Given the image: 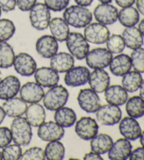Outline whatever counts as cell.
Masks as SVG:
<instances>
[{
	"instance_id": "obj_1",
	"label": "cell",
	"mask_w": 144,
	"mask_h": 160,
	"mask_svg": "<svg viewBox=\"0 0 144 160\" xmlns=\"http://www.w3.org/2000/svg\"><path fill=\"white\" fill-rule=\"evenodd\" d=\"M63 17L69 26L75 28H82L91 23L93 16L87 7L77 4L66 8Z\"/></svg>"
},
{
	"instance_id": "obj_2",
	"label": "cell",
	"mask_w": 144,
	"mask_h": 160,
	"mask_svg": "<svg viewBox=\"0 0 144 160\" xmlns=\"http://www.w3.org/2000/svg\"><path fill=\"white\" fill-rule=\"evenodd\" d=\"M12 140L20 146L28 145L32 138V131L30 124L26 118L19 117L12 121L11 124Z\"/></svg>"
},
{
	"instance_id": "obj_3",
	"label": "cell",
	"mask_w": 144,
	"mask_h": 160,
	"mask_svg": "<svg viewBox=\"0 0 144 160\" xmlns=\"http://www.w3.org/2000/svg\"><path fill=\"white\" fill-rule=\"evenodd\" d=\"M69 92L63 85H55L44 94L43 104L49 111H56L67 103Z\"/></svg>"
},
{
	"instance_id": "obj_4",
	"label": "cell",
	"mask_w": 144,
	"mask_h": 160,
	"mask_svg": "<svg viewBox=\"0 0 144 160\" xmlns=\"http://www.w3.org/2000/svg\"><path fill=\"white\" fill-rule=\"evenodd\" d=\"M65 41L70 54L77 59H84L89 52V44L84 35L79 32H70Z\"/></svg>"
},
{
	"instance_id": "obj_5",
	"label": "cell",
	"mask_w": 144,
	"mask_h": 160,
	"mask_svg": "<svg viewBox=\"0 0 144 160\" xmlns=\"http://www.w3.org/2000/svg\"><path fill=\"white\" fill-rule=\"evenodd\" d=\"M29 18L31 26L37 30H44L51 21L50 10L44 3H36L30 10Z\"/></svg>"
},
{
	"instance_id": "obj_6",
	"label": "cell",
	"mask_w": 144,
	"mask_h": 160,
	"mask_svg": "<svg viewBox=\"0 0 144 160\" xmlns=\"http://www.w3.org/2000/svg\"><path fill=\"white\" fill-rule=\"evenodd\" d=\"M86 63L92 69H103L109 66L113 59V54L106 48L93 49L86 56Z\"/></svg>"
},
{
	"instance_id": "obj_7",
	"label": "cell",
	"mask_w": 144,
	"mask_h": 160,
	"mask_svg": "<svg viewBox=\"0 0 144 160\" xmlns=\"http://www.w3.org/2000/svg\"><path fill=\"white\" fill-rule=\"evenodd\" d=\"M122 115V113L119 106L108 104L100 107L96 112V117L101 125L114 126L120 122Z\"/></svg>"
},
{
	"instance_id": "obj_8",
	"label": "cell",
	"mask_w": 144,
	"mask_h": 160,
	"mask_svg": "<svg viewBox=\"0 0 144 160\" xmlns=\"http://www.w3.org/2000/svg\"><path fill=\"white\" fill-rule=\"evenodd\" d=\"M84 36L88 42L94 45H103L110 36L108 27L100 23H89L85 27Z\"/></svg>"
},
{
	"instance_id": "obj_9",
	"label": "cell",
	"mask_w": 144,
	"mask_h": 160,
	"mask_svg": "<svg viewBox=\"0 0 144 160\" xmlns=\"http://www.w3.org/2000/svg\"><path fill=\"white\" fill-rule=\"evenodd\" d=\"M77 102L82 110L87 113H95L101 107V99L97 92L92 89L84 88L80 90Z\"/></svg>"
},
{
	"instance_id": "obj_10",
	"label": "cell",
	"mask_w": 144,
	"mask_h": 160,
	"mask_svg": "<svg viewBox=\"0 0 144 160\" xmlns=\"http://www.w3.org/2000/svg\"><path fill=\"white\" fill-rule=\"evenodd\" d=\"M65 130L60 125L54 121H44L39 126L37 136L43 141L51 142L59 140L64 136Z\"/></svg>"
},
{
	"instance_id": "obj_11",
	"label": "cell",
	"mask_w": 144,
	"mask_h": 160,
	"mask_svg": "<svg viewBox=\"0 0 144 160\" xmlns=\"http://www.w3.org/2000/svg\"><path fill=\"white\" fill-rule=\"evenodd\" d=\"M98 128L95 119L89 117H84L77 121L74 131L81 139L91 140L98 134Z\"/></svg>"
},
{
	"instance_id": "obj_12",
	"label": "cell",
	"mask_w": 144,
	"mask_h": 160,
	"mask_svg": "<svg viewBox=\"0 0 144 160\" xmlns=\"http://www.w3.org/2000/svg\"><path fill=\"white\" fill-rule=\"evenodd\" d=\"M93 14L98 23L105 26L115 23L118 18V10L112 4H101L96 7Z\"/></svg>"
},
{
	"instance_id": "obj_13",
	"label": "cell",
	"mask_w": 144,
	"mask_h": 160,
	"mask_svg": "<svg viewBox=\"0 0 144 160\" xmlns=\"http://www.w3.org/2000/svg\"><path fill=\"white\" fill-rule=\"evenodd\" d=\"M13 65L16 72L22 76H31L37 69V63L35 59L25 52L16 55Z\"/></svg>"
},
{
	"instance_id": "obj_14",
	"label": "cell",
	"mask_w": 144,
	"mask_h": 160,
	"mask_svg": "<svg viewBox=\"0 0 144 160\" xmlns=\"http://www.w3.org/2000/svg\"><path fill=\"white\" fill-rule=\"evenodd\" d=\"M90 76V71L85 67H75L66 72L65 83L69 87H79L87 84Z\"/></svg>"
},
{
	"instance_id": "obj_15",
	"label": "cell",
	"mask_w": 144,
	"mask_h": 160,
	"mask_svg": "<svg viewBox=\"0 0 144 160\" xmlns=\"http://www.w3.org/2000/svg\"><path fill=\"white\" fill-rule=\"evenodd\" d=\"M35 48L37 52L41 57L49 59L57 53L59 44L52 35H44L38 38Z\"/></svg>"
},
{
	"instance_id": "obj_16",
	"label": "cell",
	"mask_w": 144,
	"mask_h": 160,
	"mask_svg": "<svg viewBox=\"0 0 144 160\" xmlns=\"http://www.w3.org/2000/svg\"><path fill=\"white\" fill-rule=\"evenodd\" d=\"M20 96L26 103H37L42 100L44 91L42 87L35 82H27L20 88Z\"/></svg>"
},
{
	"instance_id": "obj_17",
	"label": "cell",
	"mask_w": 144,
	"mask_h": 160,
	"mask_svg": "<svg viewBox=\"0 0 144 160\" xmlns=\"http://www.w3.org/2000/svg\"><path fill=\"white\" fill-rule=\"evenodd\" d=\"M35 79L37 83L44 88H51L58 84L60 77L52 68L40 67L36 69Z\"/></svg>"
},
{
	"instance_id": "obj_18",
	"label": "cell",
	"mask_w": 144,
	"mask_h": 160,
	"mask_svg": "<svg viewBox=\"0 0 144 160\" xmlns=\"http://www.w3.org/2000/svg\"><path fill=\"white\" fill-rule=\"evenodd\" d=\"M119 130L124 138L132 141L139 138L142 132L139 123L136 118L130 117L122 118L119 125Z\"/></svg>"
},
{
	"instance_id": "obj_19",
	"label": "cell",
	"mask_w": 144,
	"mask_h": 160,
	"mask_svg": "<svg viewBox=\"0 0 144 160\" xmlns=\"http://www.w3.org/2000/svg\"><path fill=\"white\" fill-rule=\"evenodd\" d=\"M21 88V82L14 76H9L0 81V100H7L14 98Z\"/></svg>"
},
{
	"instance_id": "obj_20",
	"label": "cell",
	"mask_w": 144,
	"mask_h": 160,
	"mask_svg": "<svg viewBox=\"0 0 144 160\" xmlns=\"http://www.w3.org/2000/svg\"><path fill=\"white\" fill-rule=\"evenodd\" d=\"M88 82L91 89L97 93H102L108 88L110 78L109 74L106 71L98 68V69H94L93 72L90 73Z\"/></svg>"
},
{
	"instance_id": "obj_21",
	"label": "cell",
	"mask_w": 144,
	"mask_h": 160,
	"mask_svg": "<svg viewBox=\"0 0 144 160\" xmlns=\"http://www.w3.org/2000/svg\"><path fill=\"white\" fill-rule=\"evenodd\" d=\"M132 151V145L129 140L120 138L113 143L108 151V158L111 160H125Z\"/></svg>"
},
{
	"instance_id": "obj_22",
	"label": "cell",
	"mask_w": 144,
	"mask_h": 160,
	"mask_svg": "<svg viewBox=\"0 0 144 160\" xmlns=\"http://www.w3.org/2000/svg\"><path fill=\"white\" fill-rule=\"evenodd\" d=\"M74 57L70 53L59 52L51 57L50 66L58 73H66L74 67Z\"/></svg>"
},
{
	"instance_id": "obj_23",
	"label": "cell",
	"mask_w": 144,
	"mask_h": 160,
	"mask_svg": "<svg viewBox=\"0 0 144 160\" xmlns=\"http://www.w3.org/2000/svg\"><path fill=\"white\" fill-rule=\"evenodd\" d=\"M104 97L108 104L122 106L128 100V93L121 85H113L104 91Z\"/></svg>"
},
{
	"instance_id": "obj_24",
	"label": "cell",
	"mask_w": 144,
	"mask_h": 160,
	"mask_svg": "<svg viewBox=\"0 0 144 160\" xmlns=\"http://www.w3.org/2000/svg\"><path fill=\"white\" fill-rule=\"evenodd\" d=\"M110 71L115 76H123L132 67L131 58L125 54H120L113 58L110 63Z\"/></svg>"
},
{
	"instance_id": "obj_25",
	"label": "cell",
	"mask_w": 144,
	"mask_h": 160,
	"mask_svg": "<svg viewBox=\"0 0 144 160\" xmlns=\"http://www.w3.org/2000/svg\"><path fill=\"white\" fill-rule=\"evenodd\" d=\"M6 115L11 118L22 117L26 114L27 108V103L21 98H12L7 100L2 105Z\"/></svg>"
},
{
	"instance_id": "obj_26",
	"label": "cell",
	"mask_w": 144,
	"mask_h": 160,
	"mask_svg": "<svg viewBox=\"0 0 144 160\" xmlns=\"http://www.w3.org/2000/svg\"><path fill=\"white\" fill-rule=\"evenodd\" d=\"M51 33L58 42H63L66 40L70 33L69 25L64 19L56 17L52 18L49 25Z\"/></svg>"
},
{
	"instance_id": "obj_27",
	"label": "cell",
	"mask_w": 144,
	"mask_h": 160,
	"mask_svg": "<svg viewBox=\"0 0 144 160\" xmlns=\"http://www.w3.org/2000/svg\"><path fill=\"white\" fill-rule=\"evenodd\" d=\"M122 37L127 48L131 49H136L142 47L144 40L143 37L137 28L135 26L127 27L123 30Z\"/></svg>"
},
{
	"instance_id": "obj_28",
	"label": "cell",
	"mask_w": 144,
	"mask_h": 160,
	"mask_svg": "<svg viewBox=\"0 0 144 160\" xmlns=\"http://www.w3.org/2000/svg\"><path fill=\"white\" fill-rule=\"evenodd\" d=\"M26 118L30 126L39 127L45 121L46 112L45 109L38 103H32L27 107L26 112Z\"/></svg>"
},
{
	"instance_id": "obj_29",
	"label": "cell",
	"mask_w": 144,
	"mask_h": 160,
	"mask_svg": "<svg viewBox=\"0 0 144 160\" xmlns=\"http://www.w3.org/2000/svg\"><path fill=\"white\" fill-rule=\"evenodd\" d=\"M113 145V140L109 135L101 133L91 140L90 145L91 151L99 154H103L110 150Z\"/></svg>"
},
{
	"instance_id": "obj_30",
	"label": "cell",
	"mask_w": 144,
	"mask_h": 160,
	"mask_svg": "<svg viewBox=\"0 0 144 160\" xmlns=\"http://www.w3.org/2000/svg\"><path fill=\"white\" fill-rule=\"evenodd\" d=\"M54 120L63 128H70L75 123L77 116L73 109L63 107L55 112Z\"/></svg>"
},
{
	"instance_id": "obj_31",
	"label": "cell",
	"mask_w": 144,
	"mask_h": 160,
	"mask_svg": "<svg viewBox=\"0 0 144 160\" xmlns=\"http://www.w3.org/2000/svg\"><path fill=\"white\" fill-rule=\"evenodd\" d=\"M121 25L124 27L135 26L140 20L139 12L132 6L122 8L118 12V18Z\"/></svg>"
},
{
	"instance_id": "obj_32",
	"label": "cell",
	"mask_w": 144,
	"mask_h": 160,
	"mask_svg": "<svg viewBox=\"0 0 144 160\" xmlns=\"http://www.w3.org/2000/svg\"><path fill=\"white\" fill-rule=\"evenodd\" d=\"M143 81V78L141 73L138 71H129L122 76V85L128 92H134L137 91Z\"/></svg>"
},
{
	"instance_id": "obj_33",
	"label": "cell",
	"mask_w": 144,
	"mask_h": 160,
	"mask_svg": "<svg viewBox=\"0 0 144 160\" xmlns=\"http://www.w3.org/2000/svg\"><path fill=\"white\" fill-rule=\"evenodd\" d=\"M126 112L129 117L138 118L144 116V100L140 96H134L127 100Z\"/></svg>"
},
{
	"instance_id": "obj_34",
	"label": "cell",
	"mask_w": 144,
	"mask_h": 160,
	"mask_svg": "<svg viewBox=\"0 0 144 160\" xmlns=\"http://www.w3.org/2000/svg\"><path fill=\"white\" fill-rule=\"evenodd\" d=\"M15 59L14 51L7 41H0V68L12 67Z\"/></svg>"
},
{
	"instance_id": "obj_35",
	"label": "cell",
	"mask_w": 144,
	"mask_h": 160,
	"mask_svg": "<svg viewBox=\"0 0 144 160\" xmlns=\"http://www.w3.org/2000/svg\"><path fill=\"white\" fill-rule=\"evenodd\" d=\"M44 153L48 160H62L65 157V147L59 140L49 142L46 146Z\"/></svg>"
},
{
	"instance_id": "obj_36",
	"label": "cell",
	"mask_w": 144,
	"mask_h": 160,
	"mask_svg": "<svg viewBox=\"0 0 144 160\" xmlns=\"http://www.w3.org/2000/svg\"><path fill=\"white\" fill-rule=\"evenodd\" d=\"M106 47L108 50L112 54H120L124 51L126 46L122 35L113 34L108 38Z\"/></svg>"
},
{
	"instance_id": "obj_37",
	"label": "cell",
	"mask_w": 144,
	"mask_h": 160,
	"mask_svg": "<svg viewBox=\"0 0 144 160\" xmlns=\"http://www.w3.org/2000/svg\"><path fill=\"white\" fill-rule=\"evenodd\" d=\"M16 32V26L12 21L7 18L0 19V41H8Z\"/></svg>"
},
{
	"instance_id": "obj_38",
	"label": "cell",
	"mask_w": 144,
	"mask_h": 160,
	"mask_svg": "<svg viewBox=\"0 0 144 160\" xmlns=\"http://www.w3.org/2000/svg\"><path fill=\"white\" fill-rule=\"evenodd\" d=\"M130 58L134 71L144 73V48H139L134 49Z\"/></svg>"
},
{
	"instance_id": "obj_39",
	"label": "cell",
	"mask_w": 144,
	"mask_h": 160,
	"mask_svg": "<svg viewBox=\"0 0 144 160\" xmlns=\"http://www.w3.org/2000/svg\"><path fill=\"white\" fill-rule=\"evenodd\" d=\"M2 157L4 160H18L22 155V148L17 144L8 145L3 148Z\"/></svg>"
},
{
	"instance_id": "obj_40",
	"label": "cell",
	"mask_w": 144,
	"mask_h": 160,
	"mask_svg": "<svg viewBox=\"0 0 144 160\" xmlns=\"http://www.w3.org/2000/svg\"><path fill=\"white\" fill-rule=\"evenodd\" d=\"M46 159L44 151L41 148L32 147L22 154L21 160H44Z\"/></svg>"
},
{
	"instance_id": "obj_41",
	"label": "cell",
	"mask_w": 144,
	"mask_h": 160,
	"mask_svg": "<svg viewBox=\"0 0 144 160\" xmlns=\"http://www.w3.org/2000/svg\"><path fill=\"white\" fill-rule=\"evenodd\" d=\"M44 2L49 10L55 12L65 10L70 3V0H44Z\"/></svg>"
},
{
	"instance_id": "obj_42",
	"label": "cell",
	"mask_w": 144,
	"mask_h": 160,
	"mask_svg": "<svg viewBox=\"0 0 144 160\" xmlns=\"http://www.w3.org/2000/svg\"><path fill=\"white\" fill-rule=\"evenodd\" d=\"M12 141L11 130L7 127H0V148L9 145Z\"/></svg>"
},
{
	"instance_id": "obj_43",
	"label": "cell",
	"mask_w": 144,
	"mask_h": 160,
	"mask_svg": "<svg viewBox=\"0 0 144 160\" xmlns=\"http://www.w3.org/2000/svg\"><path fill=\"white\" fill-rule=\"evenodd\" d=\"M37 3V0H16V6L22 12H30Z\"/></svg>"
},
{
	"instance_id": "obj_44",
	"label": "cell",
	"mask_w": 144,
	"mask_h": 160,
	"mask_svg": "<svg viewBox=\"0 0 144 160\" xmlns=\"http://www.w3.org/2000/svg\"><path fill=\"white\" fill-rule=\"evenodd\" d=\"M16 7V0H0V8L5 12L14 10Z\"/></svg>"
},
{
	"instance_id": "obj_45",
	"label": "cell",
	"mask_w": 144,
	"mask_h": 160,
	"mask_svg": "<svg viewBox=\"0 0 144 160\" xmlns=\"http://www.w3.org/2000/svg\"><path fill=\"white\" fill-rule=\"evenodd\" d=\"M130 160H144V147H139L132 151L129 157Z\"/></svg>"
},
{
	"instance_id": "obj_46",
	"label": "cell",
	"mask_w": 144,
	"mask_h": 160,
	"mask_svg": "<svg viewBox=\"0 0 144 160\" xmlns=\"http://www.w3.org/2000/svg\"><path fill=\"white\" fill-rule=\"evenodd\" d=\"M84 160H103V159L101 157V154L95 152L91 151L90 152L85 154L83 157Z\"/></svg>"
},
{
	"instance_id": "obj_47",
	"label": "cell",
	"mask_w": 144,
	"mask_h": 160,
	"mask_svg": "<svg viewBox=\"0 0 144 160\" xmlns=\"http://www.w3.org/2000/svg\"><path fill=\"white\" fill-rule=\"evenodd\" d=\"M136 0H115V3L121 8L131 7L135 3Z\"/></svg>"
},
{
	"instance_id": "obj_48",
	"label": "cell",
	"mask_w": 144,
	"mask_h": 160,
	"mask_svg": "<svg viewBox=\"0 0 144 160\" xmlns=\"http://www.w3.org/2000/svg\"><path fill=\"white\" fill-rule=\"evenodd\" d=\"M135 2L138 12L144 16V0H136Z\"/></svg>"
},
{
	"instance_id": "obj_49",
	"label": "cell",
	"mask_w": 144,
	"mask_h": 160,
	"mask_svg": "<svg viewBox=\"0 0 144 160\" xmlns=\"http://www.w3.org/2000/svg\"><path fill=\"white\" fill-rule=\"evenodd\" d=\"M77 5L87 7L92 4L94 0H74Z\"/></svg>"
},
{
	"instance_id": "obj_50",
	"label": "cell",
	"mask_w": 144,
	"mask_h": 160,
	"mask_svg": "<svg viewBox=\"0 0 144 160\" xmlns=\"http://www.w3.org/2000/svg\"><path fill=\"white\" fill-rule=\"evenodd\" d=\"M138 30H139L141 35H142L143 37L144 38V18L142 19V20L140 21L139 24H138Z\"/></svg>"
},
{
	"instance_id": "obj_51",
	"label": "cell",
	"mask_w": 144,
	"mask_h": 160,
	"mask_svg": "<svg viewBox=\"0 0 144 160\" xmlns=\"http://www.w3.org/2000/svg\"><path fill=\"white\" fill-rule=\"evenodd\" d=\"M139 89V96L144 100V80L141 82Z\"/></svg>"
},
{
	"instance_id": "obj_52",
	"label": "cell",
	"mask_w": 144,
	"mask_h": 160,
	"mask_svg": "<svg viewBox=\"0 0 144 160\" xmlns=\"http://www.w3.org/2000/svg\"><path fill=\"white\" fill-rule=\"evenodd\" d=\"M5 117H6V114H5L3 108L0 107V124L3 122V121L5 118Z\"/></svg>"
},
{
	"instance_id": "obj_53",
	"label": "cell",
	"mask_w": 144,
	"mask_h": 160,
	"mask_svg": "<svg viewBox=\"0 0 144 160\" xmlns=\"http://www.w3.org/2000/svg\"><path fill=\"white\" fill-rule=\"evenodd\" d=\"M139 138H140V143L143 147H144V131L143 132H141V134Z\"/></svg>"
},
{
	"instance_id": "obj_54",
	"label": "cell",
	"mask_w": 144,
	"mask_h": 160,
	"mask_svg": "<svg viewBox=\"0 0 144 160\" xmlns=\"http://www.w3.org/2000/svg\"><path fill=\"white\" fill-rule=\"evenodd\" d=\"M98 1L102 4H109L110 2H112L113 0H98Z\"/></svg>"
},
{
	"instance_id": "obj_55",
	"label": "cell",
	"mask_w": 144,
	"mask_h": 160,
	"mask_svg": "<svg viewBox=\"0 0 144 160\" xmlns=\"http://www.w3.org/2000/svg\"><path fill=\"white\" fill-rule=\"evenodd\" d=\"M2 73L1 72V71H0V81L2 80Z\"/></svg>"
},
{
	"instance_id": "obj_56",
	"label": "cell",
	"mask_w": 144,
	"mask_h": 160,
	"mask_svg": "<svg viewBox=\"0 0 144 160\" xmlns=\"http://www.w3.org/2000/svg\"><path fill=\"white\" fill-rule=\"evenodd\" d=\"M2 9H1V8H0V17H1V15H2Z\"/></svg>"
},
{
	"instance_id": "obj_57",
	"label": "cell",
	"mask_w": 144,
	"mask_h": 160,
	"mask_svg": "<svg viewBox=\"0 0 144 160\" xmlns=\"http://www.w3.org/2000/svg\"><path fill=\"white\" fill-rule=\"evenodd\" d=\"M1 159H2V154H1V152H0V160Z\"/></svg>"
}]
</instances>
